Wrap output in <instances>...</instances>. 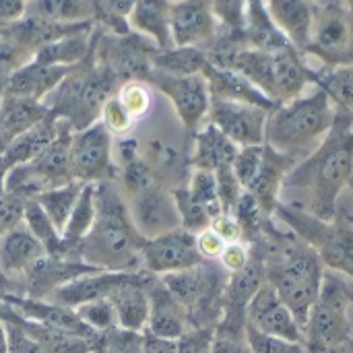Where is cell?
<instances>
[{"instance_id":"1","label":"cell","mask_w":353,"mask_h":353,"mask_svg":"<svg viewBox=\"0 0 353 353\" xmlns=\"http://www.w3.org/2000/svg\"><path fill=\"white\" fill-rule=\"evenodd\" d=\"M353 178V116L339 112L331 132L283 180V188L298 194L292 207L331 221L337 217L339 199ZM281 188V190H283Z\"/></svg>"},{"instance_id":"2","label":"cell","mask_w":353,"mask_h":353,"mask_svg":"<svg viewBox=\"0 0 353 353\" xmlns=\"http://www.w3.org/2000/svg\"><path fill=\"white\" fill-rule=\"evenodd\" d=\"M205 54L211 64L240 72L275 105L300 97L306 85L314 83V72L294 46L252 48L240 43V35H228L215 37Z\"/></svg>"},{"instance_id":"3","label":"cell","mask_w":353,"mask_h":353,"mask_svg":"<svg viewBox=\"0 0 353 353\" xmlns=\"http://www.w3.org/2000/svg\"><path fill=\"white\" fill-rule=\"evenodd\" d=\"M95 207L97 217L79 244V259L101 271H143L141 252L147 238L137 230L116 180L95 184Z\"/></svg>"},{"instance_id":"4","label":"cell","mask_w":353,"mask_h":353,"mask_svg":"<svg viewBox=\"0 0 353 353\" xmlns=\"http://www.w3.org/2000/svg\"><path fill=\"white\" fill-rule=\"evenodd\" d=\"M335 103L321 87H316L312 93H302L300 97L271 110L265 143L300 161L325 141L335 124Z\"/></svg>"},{"instance_id":"5","label":"cell","mask_w":353,"mask_h":353,"mask_svg":"<svg viewBox=\"0 0 353 353\" xmlns=\"http://www.w3.org/2000/svg\"><path fill=\"white\" fill-rule=\"evenodd\" d=\"M122 83L103 66H99L91 54L62 79V83L43 101L56 118L70 124V128L83 130L99 122L103 103L116 95Z\"/></svg>"},{"instance_id":"6","label":"cell","mask_w":353,"mask_h":353,"mask_svg":"<svg viewBox=\"0 0 353 353\" xmlns=\"http://www.w3.org/2000/svg\"><path fill=\"white\" fill-rule=\"evenodd\" d=\"M267 283L277 292L281 302L290 308L304 331V325L314 308L323 281L325 265L319 254L300 238L285 242V246L265 265Z\"/></svg>"},{"instance_id":"7","label":"cell","mask_w":353,"mask_h":353,"mask_svg":"<svg viewBox=\"0 0 353 353\" xmlns=\"http://www.w3.org/2000/svg\"><path fill=\"white\" fill-rule=\"evenodd\" d=\"M275 215L319 254L327 269L353 281V223L350 219L337 213L335 219L323 221L285 203L277 205Z\"/></svg>"},{"instance_id":"8","label":"cell","mask_w":353,"mask_h":353,"mask_svg":"<svg viewBox=\"0 0 353 353\" xmlns=\"http://www.w3.org/2000/svg\"><path fill=\"white\" fill-rule=\"evenodd\" d=\"M352 292L345 281L325 273L321 296L304 325V343L310 353H333L352 341Z\"/></svg>"},{"instance_id":"9","label":"cell","mask_w":353,"mask_h":353,"mask_svg":"<svg viewBox=\"0 0 353 353\" xmlns=\"http://www.w3.org/2000/svg\"><path fill=\"white\" fill-rule=\"evenodd\" d=\"M306 52L331 68L353 62V17L341 0L316 2Z\"/></svg>"},{"instance_id":"10","label":"cell","mask_w":353,"mask_h":353,"mask_svg":"<svg viewBox=\"0 0 353 353\" xmlns=\"http://www.w3.org/2000/svg\"><path fill=\"white\" fill-rule=\"evenodd\" d=\"M70 174L72 180L81 184L118 180V165L114 163V137L101 122L72 132Z\"/></svg>"},{"instance_id":"11","label":"cell","mask_w":353,"mask_h":353,"mask_svg":"<svg viewBox=\"0 0 353 353\" xmlns=\"http://www.w3.org/2000/svg\"><path fill=\"white\" fill-rule=\"evenodd\" d=\"M147 83L159 89L172 101L180 122L188 132L194 134L201 128L211 108V91L203 74L176 77V74L151 70Z\"/></svg>"},{"instance_id":"12","label":"cell","mask_w":353,"mask_h":353,"mask_svg":"<svg viewBox=\"0 0 353 353\" xmlns=\"http://www.w3.org/2000/svg\"><path fill=\"white\" fill-rule=\"evenodd\" d=\"M269 114L271 110H265L261 105L211 99L207 118H209V124L221 130L234 145L254 147V145H265Z\"/></svg>"},{"instance_id":"13","label":"cell","mask_w":353,"mask_h":353,"mask_svg":"<svg viewBox=\"0 0 353 353\" xmlns=\"http://www.w3.org/2000/svg\"><path fill=\"white\" fill-rule=\"evenodd\" d=\"M203 263L196 250L194 234L178 228L155 238H147L141 252V267L151 275H168L176 271H186Z\"/></svg>"},{"instance_id":"14","label":"cell","mask_w":353,"mask_h":353,"mask_svg":"<svg viewBox=\"0 0 353 353\" xmlns=\"http://www.w3.org/2000/svg\"><path fill=\"white\" fill-rule=\"evenodd\" d=\"M246 325L267 337L294 345H304L302 327L267 281L246 306Z\"/></svg>"},{"instance_id":"15","label":"cell","mask_w":353,"mask_h":353,"mask_svg":"<svg viewBox=\"0 0 353 353\" xmlns=\"http://www.w3.org/2000/svg\"><path fill=\"white\" fill-rule=\"evenodd\" d=\"M132 221L143 238H155L180 228V215L172 190L161 182L151 184L143 192L126 199Z\"/></svg>"},{"instance_id":"16","label":"cell","mask_w":353,"mask_h":353,"mask_svg":"<svg viewBox=\"0 0 353 353\" xmlns=\"http://www.w3.org/2000/svg\"><path fill=\"white\" fill-rule=\"evenodd\" d=\"M172 41L178 48L207 50L217 37L211 0H180L172 4Z\"/></svg>"},{"instance_id":"17","label":"cell","mask_w":353,"mask_h":353,"mask_svg":"<svg viewBox=\"0 0 353 353\" xmlns=\"http://www.w3.org/2000/svg\"><path fill=\"white\" fill-rule=\"evenodd\" d=\"M0 300L10 304L27 321H33L41 327H48V329H54L60 333H68V335H77V337H83L93 343L99 335L93 329H89L72 308L54 304L50 300H31V298L14 296V294L2 296Z\"/></svg>"},{"instance_id":"18","label":"cell","mask_w":353,"mask_h":353,"mask_svg":"<svg viewBox=\"0 0 353 353\" xmlns=\"http://www.w3.org/2000/svg\"><path fill=\"white\" fill-rule=\"evenodd\" d=\"M72 128L70 124H66L62 120V128L58 132V137L37 155L33 157L29 163H25L27 172L31 174V178L35 180V184L39 186L41 192L56 188V186H64L72 180L70 174V139H72Z\"/></svg>"},{"instance_id":"19","label":"cell","mask_w":353,"mask_h":353,"mask_svg":"<svg viewBox=\"0 0 353 353\" xmlns=\"http://www.w3.org/2000/svg\"><path fill=\"white\" fill-rule=\"evenodd\" d=\"M151 273L147 271H132L124 277L120 285L108 296L116 310L118 327L143 333L149 323V285Z\"/></svg>"},{"instance_id":"20","label":"cell","mask_w":353,"mask_h":353,"mask_svg":"<svg viewBox=\"0 0 353 353\" xmlns=\"http://www.w3.org/2000/svg\"><path fill=\"white\" fill-rule=\"evenodd\" d=\"M147 292H149V323L145 331L155 337L180 341L186 335V327L190 323L188 310L163 288L157 275H151Z\"/></svg>"},{"instance_id":"21","label":"cell","mask_w":353,"mask_h":353,"mask_svg":"<svg viewBox=\"0 0 353 353\" xmlns=\"http://www.w3.org/2000/svg\"><path fill=\"white\" fill-rule=\"evenodd\" d=\"M296 163H298L296 159L275 151L273 147H269L265 143L261 165H259L250 186L244 192H248L256 201L259 209L267 217H271L275 213V209L279 205V192L283 188V180Z\"/></svg>"},{"instance_id":"22","label":"cell","mask_w":353,"mask_h":353,"mask_svg":"<svg viewBox=\"0 0 353 353\" xmlns=\"http://www.w3.org/2000/svg\"><path fill=\"white\" fill-rule=\"evenodd\" d=\"M273 25L302 54L308 48L314 8L312 0H263Z\"/></svg>"},{"instance_id":"23","label":"cell","mask_w":353,"mask_h":353,"mask_svg":"<svg viewBox=\"0 0 353 353\" xmlns=\"http://www.w3.org/2000/svg\"><path fill=\"white\" fill-rule=\"evenodd\" d=\"M46 254L43 244L21 223L0 240V271L10 281H19Z\"/></svg>"},{"instance_id":"24","label":"cell","mask_w":353,"mask_h":353,"mask_svg":"<svg viewBox=\"0 0 353 353\" xmlns=\"http://www.w3.org/2000/svg\"><path fill=\"white\" fill-rule=\"evenodd\" d=\"M128 273L126 271H95V273H87L81 275L68 283H64L62 288L54 290L46 300L66 306V308H79L87 302L99 300V298H108L116 285H120L124 281Z\"/></svg>"},{"instance_id":"25","label":"cell","mask_w":353,"mask_h":353,"mask_svg":"<svg viewBox=\"0 0 353 353\" xmlns=\"http://www.w3.org/2000/svg\"><path fill=\"white\" fill-rule=\"evenodd\" d=\"M68 72H70V68H66V66H50V64L31 60L8 79L2 95L46 101L48 95L62 83V79Z\"/></svg>"},{"instance_id":"26","label":"cell","mask_w":353,"mask_h":353,"mask_svg":"<svg viewBox=\"0 0 353 353\" xmlns=\"http://www.w3.org/2000/svg\"><path fill=\"white\" fill-rule=\"evenodd\" d=\"M201 74L207 79V85H209V91H211V99L242 101V103L261 105L265 110H275L277 108L248 79H244L236 70L221 68V66H215V64L207 62Z\"/></svg>"},{"instance_id":"27","label":"cell","mask_w":353,"mask_h":353,"mask_svg":"<svg viewBox=\"0 0 353 353\" xmlns=\"http://www.w3.org/2000/svg\"><path fill=\"white\" fill-rule=\"evenodd\" d=\"M172 0H137L130 17L128 27L130 31L147 37L157 46V50L174 48L172 41Z\"/></svg>"},{"instance_id":"28","label":"cell","mask_w":353,"mask_h":353,"mask_svg":"<svg viewBox=\"0 0 353 353\" xmlns=\"http://www.w3.org/2000/svg\"><path fill=\"white\" fill-rule=\"evenodd\" d=\"M238 151V145H234L221 130L207 122V126L194 132V151L190 163L192 170H207L215 174L219 170L232 168Z\"/></svg>"},{"instance_id":"29","label":"cell","mask_w":353,"mask_h":353,"mask_svg":"<svg viewBox=\"0 0 353 353\" xmlns=\"http://www.w3.org/2000/svg\"><path fill=\"white\" fill-rule=\"evenodd\" d=\"M25 14L60 25L95 23L99 0H29Z\"/></svg>"},{"instance_id":"30","label":"cell","mask_w":353,"mask_h":353,"mask_svg":"<svg viewBox=\"0 0 353 353\" xmlns=\"http://www.w3.org/2000/svg\"><path fill=\"white\" fill-rule=\"evenodd\" d=\"M93 33H95V25L83 27L74 33H68V35L43 46L41 50H37L33 60H37L41 64H50V66L72 68V66L81 64L91 54Z\"/></svg>"},{"instance_id":"31","label":"cell","mask_w":353,"mask_h":353,"mask_svg":"<svg viewBox=\"0 0 353 353\" xmlns=\"http://www.w3.org/2000/svg\"><path fill=\"white\" fill-rule=\"evenodd\" d=\"M267 281V269L265 263L250 254V261L244 269L238 273H232L225 290H223V310L225 312H242L246 314L248 302L254 298V294L261 290V285Z\"/></svg>"},{"instance_id":"32","label":"cell","mask_w":353,"mask_h":353,"mask_svg":"<svg viewBox=\"0 0 353 353\" xmlns=\"http://www.w3.org/2000/svg\"><path fill=\"white\" fill-rule=\"evenodd\" d=\"M60 128H62V120L60 118H56L54 114L46 116L41 122H37L35 126H31L23 134H19L8 145V149L4 151V157L10 161V165L29 163L33 157H37L58 137Z\"/></svg>"},{"instance_id":"33","label":"cell","mask_w":353,"mask_h":353,"mask_svg":"<svg viewBox=\"0 0 353 353\" xmlns=\"http://www.w3.org/2000/svg\"><path fill=\"white\" fill-rule=\"evenodd\" d=\"M50 116V110L43 101H33L14 95H0V124L12 143L19 134L41 122Z\"/></svg>"},{"instance_id":"34","label":"cell","mask_w":353,"mask_h":353,"mask_svg":"<svg viewBox=\"0 0 353 353\" xmlns=\"http://www.w3.org/2000/svg\"><path fill=\"white\" fill-rule=\"evenodd\" d=\"M97 217V207H95V184H85L64 230H62V240L64 246L68 250V256L72 261H81L79 259V244L81 240L91 232L93 223Z\"/></svg>"},{"instance_id":"35","label":"cell","mask_w":353,"mask_h":353,"mask_svg":"<svg viewBox=\"0 0 353 353\" xmlns=\"http://www.w3.org/2000/svg\"><path fill=\"white\" fill-rule=\"evenodd\" d=\"M23 223L25 228L43 244L46 252L50 256H56V259H68V250L64 246V240L60 236V232L54 228V223L50 221V217L46 215V211L39 207V203L35 199L27 201L25 203V211H23Z\"/></svg>"},{"instance_id":"36","label":"cell","mask_w":353,"mask_h":353,"mask_svg":"<svg viewBox=\"0 0 353 353\" xmlns=\"http://www.w3.org/2000/svg\"><path fill=\"white\" fill-rule=\"evenodd\" d=\"M207 54L201 48H168L157 50L153 56V70L186 77V74H201L207 64Z\"/></svg>"},{"instance_id":"37","label":"cell","mask_w":353,"mask_h":353,"mask_svg":"<svg viewBox=\"0 0 353 353\" xmlns=\"http://www.w3.org/2000/svg\"><path fill=\"white\" fill-rule=\"evenodd\" d=\"M83 188H85V184H81V182H68L64 186L50 188V190L41 192L35 199L60 234H62V230H64V225H66V221H68V217H70Z\"/></svg>"},{"instance_id":"38","label":"cell","mask_w":353,"mask_h":353,"mask_svg":"<svg viewBox=\"0 0 353 353\" xmlns=\"http://www.w3.org/2000/svg\"><path fill=\"white\" fill-rule=\"evenodd\" d=\"M314 83L331 97L339 112L353 116V62L333 66L327 72H314Z\"/></svg>"},{"instance_id":"39","label":"cell","mask_w":353,"mask_h":353,"mask_svg":"<svg viewBox=\"0 0 353 353\" xmlns=\"http://www.w3.org/2000/svg\"><path fill=\"white\" fill-rule=\"evenodd\" d=\"M211 353H254L246 337V314L225 312L211 339Z\"/></svg>"},{"instance_id":"40","label":"cell","mask_w":353,"mask_h":353,"mask_svg":"<svg viewBox=\"0 0 353 353\" xmlns=\"http://www.w3.org/2000/svg\"><path fill=\"white\" fill-rule=\"evenodd\" d=\"M31 60H33V56L17 41V37L10 33L8 25L0 27V95L6 87L8 79Z\"/></svg>"},{"instance_id":"41","label":"cell","mask_w":353,"mask_h":353,"mask_svg":"<svg viewBox=\"0 0 353 353\" xmlns=\"http://www.w3.org/2000/svg\"><path fill=\"white\" fill-rule=\"evenodd\" d=\"M186 190H188L190 199L196 205H201L203 209H207L213 219L223 213L221 203H219V194H217V180H215L213 172L192 170Z\"/></svg>"},{"instance_id":"42","label":"cell","mask_w":353,"mask_h":353,"mask_svg":"<svg viewBox=\"0 0 353 353\" xmlns=\"http://www.w3.org/2000/svg\"><path fill=\"white\" fill-rule=\"evenodd\" d=\"M91 353H143V333L114 327L97 335Z\"/></svg>"},{"instance_id":"43","label":"cell","mask_w":353,"mask_h":353,"mask_svg":"<svg viewBox=\"0 0 353 353\" xmlns=\"http://www.w3.org/2000/svg\"><path fill=\"white\" fill-rule=\"evenodd\" d=\"M217 25H223L228 33L244 37L248 23V0H211Z\"/></svg>"},{"instance_id":"44","label":"cell","mask_w":353,"mask_h":353,"mask_svg":"<svg viewBox=\"0 0 353 353\" xmlns=\"http://www.w3.org/2000/svg\"><path fill=\"white\" fill-rule=\"evenodd\" d=\"M74 312L95 333H105V331L118 327L116 310H114V306H112V302L108 298H99V300L87 302V304L74 308Z\"/></svg>"},{"instance_id":"45","label":"cell","mask_w":353,"mask_h":353,"mask_svg":"<svg viewBox=\"0 0 353 353\" xmlns=\"http://www.w3.org/2000/svg\"><path fill=\"white\" fill-rule=\"evenodd\" d=\"M118 101L124 105V110L137 120L145 118L151 110V91L145 85V81H126L116 91Z\"/></svg>"},{"instance_id":"46","label":"cell","mask_w":353,"mask_h":353,"mask_svg":"<svg viewBox=\"0 0 353 353\" xmlns=\"http://www.w3.org/2000/svg\"><path fill=\"white\" fill-rule=\"evenodd\" d=\"M99 122L105 126V130L112 137H126L132 130V126H134V118L124 110V105L118 101L116 95H112L103 103L101 114H99Z\"/></svg>"},{"instance_id":"47","label":"cell","mask_w":353,"mask_h":353,"mask_svg":"<svg viewBox=\"0 0 353 353\" xmlns=\"http://www.w3.org/2000/svg\"><path fill=\"white\" fill-rule=\"evenodd\" d=\"M215 180H217V194H219L221 209H223V213L232 215L236 205L240 203V199L244 194V188L240 186V182H238L232 168L215 172Z\"/></svg>"},{"instance_id":"48","label":"cell","mask_w":353,"mask_h":353,"mask_svg":"<svg viewBox=\"0 0 353 353\" xmlns=\"http://www.w3.org/2000/svg\"><path fill=\"white\" fill-rule=\"evenodd\" d=\"M25 203L23 199L4 192L0 196V240L14 230L17 225L23 223V211H25Z\"/></svg>"},{"instance_id":"49","label":"cell","mask_w":353,"mask_h":353,"mask_svg":"<svg viewBox=\"0 0 353 353\" xmlns=\"http://www.w3.org/2000/svg\"><path fill=\"white\" fill-rule=\"evenodd\" d=\"M6 327V341H8V352L6 353H46L43 347L17 323L12 321H2Z\"/></svg>"},{"instance_id":"50","label":"cell","mask_w":353,"mask_h":353,"mask_svg":"<svg viewBox=\"0 0 353 353\" xmlns=\"http://www.w3.org/2000/svg\"><path fill=\"white\" fill-rule=\"evenodd\" d=\"M250 261V250L242 244V242H234V244H225L221 256H219V263H221V269L228 271L230 275L232 273H238L240 269H244Z\"/></svg>"},{"instance_id":"51","label":"cell","mask_w":353,"mask_h":353,"mask_svg":"<svg viewBox=\"0 0 353 353\" xmlns=\"http://www.w3.org/2000/svg\"><path fill=\"white\" fill-rule=\"evenodd\" d=\"M194 238H196V250H199L203 261H215V259L221 256V252L225 248V242L211 228L199 232Z\"/></svg>"},{"instance_id":"52","label":"cell","mask_w":353,"mask_h":353,"mask_svg":"<svg viewBox=\"0 0 353 353\" xmlns=\"http://www.w3.org/2000/svg\"><path fill=\"white\" fill-rule=\"evenodd\" d=\"M225 244H234V242H240L242 238H244V234H242V228H240V223L236 221V217L234 215H228V213H221V215H217L213 221H211V225H209Z\"/></svg>"},{"instance_id":"53","label":"cell","mask_w":353,"mask_h":353,"mask_svg":"<svg viewBox=\"0 0 353 353\" xmlns=\"http://www.w3.org/2000/svg\"><path fill=\"white\" fill-rule=\"evenodd\" d=\"M27 12V0H0V27L21 21Z\"/></svg>"},{"instance_id":"54","label":"cell","mask_w":353,"mask_h":353,"mask_svg":"<svg viewBox=\"0 0 353 353\" xmlns=\"http://www.w3.org/2000/svg\"><path fill=\"white\" fill-rule=\"evenodd\" d=\"M143 353H180L178 341L155 337L151 333H143Z\"/></svg>"},{"instance_id":"55","label":"cell","mask_w":353,"mask_h":353,"mask_svg":"<svg viewBox=\"0 0 353 353\" xmlns=\"http://www.w3.org/2000/svg\"><path fill=\"white\" fill-rule=\"evenodd\" d=\"M10 168H12L10 161L4 155H0V196L6 192V176H8V170Z\"/></svg>"},{"instance_id":"56","label":"cell","mask_w":353,"mask_h":353,"mask_svg":"<svg viewBox=\"0 0 353 353\" xmlns=\"http://www.w3.org/2000/svg\"><path fill=\"white\" fill-rule=\"evenodd\" d=\"M8 352V341H6V327L0 321V353Z\"/></svg>"},{"instance_id":"57","label":"cell","mask_w":353,"mask_h":353,"mask_svg":"<svg viewBox=\"0 0 353 353\" xmlns=\"http://www.w3.org/2000/svg\"><path fill=\"white\" fill-rule=\"evenodd\" d=\"M341 2H343V4L347 6V10H350V14H352V17H353V0H341Z\"/></svg>"},{"instance_id":"58","label":"cell","mask_w":353,"mask_h":353,"mask_svg":"<svg viewBox=\"0 0 353 353\" xmlns=\"http://www.w3.org/2000/svg\"><path fill=\"white\" fill-rule=\"evenodd\" d=\"M347 347H350V352L353 353V337H352V341H350V343H347Z\"/></svg>"},{"instance_id":"59","label":"cell","mask_w":353,"mask_h":353,"mask_svg":"<svg viewBox=\"0 0 353 353\" xmlns=\"http://www.w3.org/2000/svg\"><path fill=\"white\" fill-rule=\"evenodd\" d=\"M312 2H323V0H312Z\"/></svg>"},{"instance_id":"60","label":"cell","mask_w":353,"mask_h":353,"mask_svg":"<svg viewBox=\"0 0 353 353\" xmlns=\"http://www.w3.org/2000/svg\"><path fill=\"white\" fill-rule=\"evenodd\" d=\"M172 2H180V0H172Z\"/></svg>"},{"instance_id":"61","label":"cell","mask_w":353,"mask_h":353,"mask_svg":"<svg viewBox=\"0 0 353 353\" xmlns=\"http://www.w3.org/2000/svg\"><path fill=\"white\" fill-rule=\"evenodd\" d=\"M350 184H352V186H353V178H352V182H350Z\"/></svg>"},{"instance_id":"62","label":"cell","mask_w":353,"mask_h":353,"mask_svg":"<svg viewBox=\"0 0 353 353\" xmlns=\"http://www.w3.org/2000/svg\"><path fill=\"white\" fill-rule=\"evenodd\" d=\"M27 2H29V0H27Z\"/></svg>"}]
</instances>
